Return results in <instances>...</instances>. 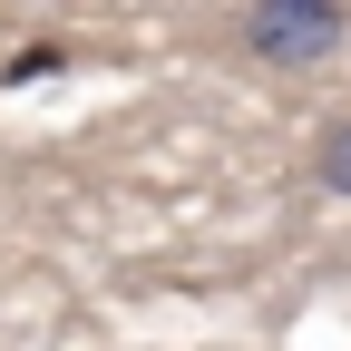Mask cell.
<instances>
[{
	"instance_id": "obj_1",
	"label": "cell",
	"mask_w": 351,
	"mask_h": 351,
	"mask_svg": "<svg viewBox=\"0 0 351 351\" xmlns=\"http://www.w3.org/2000/svg\"><path fill=\"white\" fill-rule=\"evenodd\" d=\"M341 39H351L341 0H244V59L263 69H322Z\"/></svg>"
},
{
	"instance_id": "obj_2",
	"label": "cell",
	"mask_w": 351,
	"mask_h": 351,
	"mask_svg": "<svg viewBox=\"0 0 351 351\" xmlns=\"http://www.w3.org/2000/svg\"><path fill=\"white\" fill-rule=\"evenodd\" d=\"M313 176H322L332 195H351V117H332V127H322V147H313Z\"/></svg>"
},
{
	"instance_id": "obj_3",
	"label": "cell",
	"mask_w": 351,
	"mask_h": 351,
	"mask_svg": "<svg viewBox=\"0 0 351 351\" xmlns=\"http://www.w3.org/2000/svg\"><path fill=\"white\" fill-rule=\"evenodd\" d=\"M49 69H69V49H20L10 59V78H49Z\"/></svg>"
}]
</instances>
